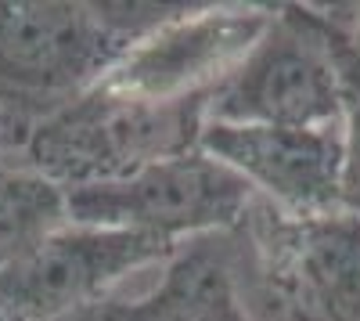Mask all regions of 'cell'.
I'll list each match as a JSON object with an SVG mask.
<instances>
[{
	"label": "cell",
	"instance_id": "1",
	"mask_svg": "<svg viewBox=\"0 0 360 321\" xmlns=\"http://www.w3.org/2000/svg\"><path fill=\"white\" fill-rule=\"evenodd\" d=\"M184 11L188 4L155 0H0V120L15 156L37 123L98 87L127 51Z\"/></svg>",
	"mask_w": 360,
	"mask_h": 321
},
{
	"label": "cell",
	"instance_id": "2",
	"mask_svg": "<svg viewBox=\"0 0 360 321\" xmlns=\"http://www.w3.org/2000/svg\"><path fill=\"white\" fill-rule=\"evenodd\" d=\"M360 94V4H270V22L209 98V123L339 127Z\"/></svg>",
	"mask_w": 360,
	"mask_h": 321
},
{
	"label": "cell",
	"instance_id": "3",
	"mask_svg": "<svg viewBox=\"0 0 360 321\" xmlns=\"http://www.w3.org/2000/svg\"><path fill=\"white\" fill-rule=\"evenodd\" d=\"M205 123V98L159 105L98 83L29 130L15 166L33 170L65 191L108 184L152 163L195 152Z\"/></svg>",
	"mask_w": 360,
	"mask_h": 321
},
{
	"label": "cell",
	"instance_id": "4",
	"mask_svg": "<svg viewBox=\"0 0 360 321\" xmlns=\"http://www.w3.org/2000/svg\"><path fill=\"white\" fill-rule=\"evenodd\" d=\"M238 242L245 293L281 321H360V217H288L256 199Z\"/></svg>",
	"mask_w": 360,
	"mask_h": 321
},
{
	"label": "cell",
	"instance_id": "5",
	"mask_svg": "<svg viewBox=\"0 0 360 321\" xmlns=\"http://www.w3.org/2000/svg\"><path fill=\"white\" fill-rule=\"evenodd\" d=\"M69 220L137 231L162 246L238 231L252 210V188L202 149L152 163L130 177L65 191Z\"/></svg>",
	"mask_w": 360,
	"mask_h": 321
},
{
	"label": "cell",
	"instance_id": "6",
	"mask_svg": "<svg viewBox=\"0 0 360 321\" xmlns=\"http://www.w3.org/2000/svg\"><path fill=\"white\" fill-rule=\"evenodd\" d=\"M173 253L137 231L69 220L0 271V321H79Z\"/></svg>",
	"mask_w": 360,
	"mask_h": 321
},
{
	"label": "cell",
	"instance_id": "7",
	"mask_svg": "<svg viewBox=\"0 0 360 321\" xmlns=\"http://www.w3.org/2000/svg\"><path fill=\"white\" fill-rule=\"evenodd\" d=\"M270 4H188L152 37L119 58L101 80L112 91L141 101H209L263 37Z\"/></svg>",
	"mask_w": 360,
	"mask_h": 321
},
{
	"label": "cell",
	"instance_id": "8",
	"mask_svg": "<svg viewBox=\"0 0 360 321\" xmlns=\"http://www.w3.org/2000/svg\"><path fill=\"white\" fill-rule=\"evenodd\" d=\"M198 149L231 166L259 202L288 217H324L339 210L342 123L339 127L205 123Z\"/></svg>",
	"mask_w": 360,
	"mask_h": 321
},
{
	"label": "cell",
	"instance_id": "9",
	"mask_svg": "<svg viewBox=\"0 0 360 321\" xmlns=\"http://www.w3.org/2000/svg\"><path fill=\"white\" fill-rule=\"evenodd\" d=\"M238 231L180 246L137 296H108L79 321H259L245 300Z\"/></svg>",
	"mask_w": 360,
	"mask_h": 321
},
{
	"label": "cell",
	"instance_id": "10",
	"mask_svg": "<svg viewBox=\"0 0 360 321\" xmlns=\"http://www.w3.org/2000/svg\"><path fill=\"white\" fill-rule=\"evenodd\" d=\"M69 224V195L25 166L0 170V271Z\"/></svg>",
	"mask_w": 360,
	"mask_h": 321
},
{
	"label": "cell",
	"instance_id": "11",
	"mask_svg": "<svg viewBox=\"0 0 360 321\" xmlns=\"http://www.w3.org/2000/svg\"><path fill=\"white\" fill-rule=\"evenodd\" d=\"M339 210L360 217V94L349 98L342 120V177H339Z\"/></svg>",
	"mask_w": 360,
	"mask_h": 321
},
{
	"label": "cell",
	"instance_id": "12",
	"mask_svg": "<svg viewBox=\"0 0 360 321\" xmlns=\"http://www.w3.org/2000/svg\"><path fill=\"white\" fill-rule=\"evenodd\" d=\"M8 166H15V141L8 134V123L0 120V170H8Z\"/></svg>",
	"mask_w": 360,
	"mask_h": 321
}]
</instances>
